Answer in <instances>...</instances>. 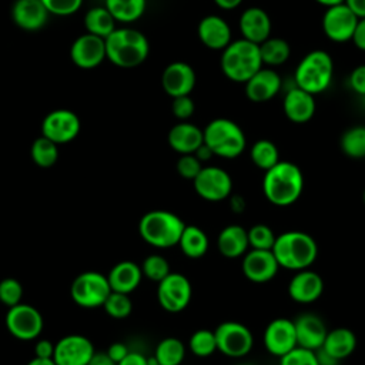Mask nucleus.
Instances as JSON below:
<instances>
[{
  "label": "nucleus",
  "instance_id": "nucleus-12",
  "mask_svg": "<svg viewBox=\"0 0 365 365\" xmlns=\"http://www.w3.org/2000/svg\"><path fill=\"white\" fill-rule=\"evenodd\" d=\"M4 324L7 331L20 341H33L36 339L44 327L43 317L37 308L33 305L20 302L14 307H10Z\"/></svg>",
  "mask_w": 365,
  "mask_h": 365
},
{
  "label": "nucleus",
  "instance_id": "nucleus-55",
  "mask_svg": "<svg viewBox=\"0 0 365 365\" xmlns=\"http://www.w3.org/2000/svg\"><path fill=\"white\" fill-rule=\"evenodd\" d=\"M344 3L358 19L365 17V0H345Z\"/></svg>",
  "mask_w": 365,
  "mask_h": 365
},
{
  "label": "nucleus",
  "instance_id": "nucleus-57",
  "mask_svg": "<svg viewBox=\"0 0 365 365\" xmlns=\"http://www.w3.org/2000/svg\"><path fill=\"white\" fill-rule=\"evenodd\" d=\"M201 163H207L208 160H211L212 157H214V154H212V151L210 150V147L207 145V144H201L194 153H192Z\"/></svg>",
  "mask_w": 365,
  "mask_h": 365
},
{
  "label": "nucleus",
  "instance_id": "nucleus-60",
  "mask_svg": "<svg viewBox=\"0 0 365 365\" xmlns=\"http://www.w3.org/2000/svg\"><path fill=\"white\" fill-rule=\"evenodd\" d=\"M318 4L321 6H325V7H331V6H335V4H341L344 3L345 0H315Z\"/></svg>",
  "mask_w": 365,
  "mask_h": 365
},
{
  "label": "nucleus",
  "instance_id": "nucleus-49",
  "mask_svg": "<svg viewBox=\"0 0 365 365\" xmlns=\"http://www.w3.org/2000/svg\"><path fill=\"white\" fill-rule=\"evenodd\" d=\"M54 344L48 339H38L34 345V356L37 358H53Z\"/></svg>",
  "mask_w": 365,
  "mask_h": 365
},
{
  "label": "nucleus",
  "instance_id": "nucleus-42",
  "mask_svg": "<svg viewBox=\"0 0 365 365\" xmlns=\"http://www.w3.org/2000/svg\"><path fill=\"white\" fill-rule=\"evenodd\" d=\"M250 248L254 250H272L277 235L272 228L267 224H254L250 230H247Z\"/></svg>",
  "mask_w": 365,
  "mask_h": 365
},
{
  "label": "nucleus",
  "instance_id": "nucleus-45",
  "mask_svg": "<svg viewBox=\"0 0 365 365\" xmlns=\"http://www.w3.org/2000/svg\"><path fill=\"white\" fill-rule=\"evenodd\" d=\"M201 168L202 163L194 154H181L175 164V170L180 174V177L190 181H192L197 177Z\"/></svg>",
  "mask_w": 365,
  "mask_h": 365
},
{
  "label": "nucleus",
  "instance_id": "nucleus-21",
  "mask_svg": "<svg viewBox=\"0 0 365 365\" xmlns=\"http://www.w3.org/2000/svg\"><path fill=\"white\" fill-rule=\"evenodd\" d=\"M297 345L309 351H317L322 346L328 328L321 317L314 312H304L294 319Z\"/></svg>",
  "mask_w": 365,
  "mask_h": 365
},
{
  "label": "nucleus",
  "instance_id": "nucleus-64",
  "mask_svg": "<svg viewBox=\"0 0 365 365\" xmlns=\"http://www.w3.org/2000/svg\"><path fill=\"white\" fill-rule=\"evenodd\" d=\"M364 160H365V158H364Z\"/></svg>",
  "mask_w": 365,
  "mask_h": 365
},
{
  "label": "nucleus",
  "instance_id": "nucleus-7",
  "mask_svg": "<svg viewBox=\"0 0 365 365\" xmlns=\"http://www.w3.org/2000/svg\"><path fill=\"white\" fill-rule=\"evenodd\" d=\"M332 77L334 61L325 50H312L305 54L294 73L295 86L314 96L325 91Z\"/></svg>",
  "mask_w": 365,
  "mask_h": 365
},
{
  "label": "nucleus",
  "instance_id": "nucleus-53",
  "mask_svg": "<svg viewBox=\"0 0 365 365\" xmlns=\"http://www.w3.org/2000/svg\"><path fill=\"white\" fill-rule=\"evenodd\" d=\"M227 200H228L231 211L235 212V214H241L245 210V207H247L245 198L242 195H240V194H231Z\"/></svg>",
  "mask_w": 365,
  "mask_h": 365
},
{
  "label": "nucleus",
  "instance_id": "nucleus-43",
  "mask_svg": "<svg viewBox=\"0 0 365 365\" xmlns=\"http://www.w3.org/2000/svg\"><path fill=\"white\" fill-rule=\"evenodd\" d=\"M23 299V285L16 278H4L0 281V302L6 307H14Z\"/></svg>",
  "mask_w": 365,
  "mask_h": 365
},
{
  "label": "nucleus",
  "instance_id": "nucleus-9",
  "mask_svg": "<svg viewBox=\"0 0 365 365\" xmlns=\"http://www.w3.org/2000/svg\"><path fill=\"white\" fill-rule=\"evenodd\" d=\"M217 351L228 358H242L254 346V336L250 328L237 321H224L215 329Z\"/></svg>",
  "mask_w": 365,
  "mask_h": 365
},
{
  "label": "nucleus",
  "instance_id": "nucleus-3",
  "mask_svg": "<svg viewBox=\"0 0 365 365\" xmlns=\"http://www.w3.org/2000/svg\"><path fill=\"white\" fill-rule=\"evenodd\" d=\"M106 58L123 68H133L145 61L150 53L147 37L131 27L115 29L106 38Z\"/></svg>",
  "mask_w": 365,
  "mask_h": 365
},
{
  "label": "nucleus",
  "instance_id": "nucleus-24",
  "mask_svg": "<svg viewBox=\"0 0 365 365\" xmlns=\"http://www.w3.org/2000/svg\"><path fill=\"white\" fill-rule=\"evenodd\" d=\"M197 34L200 41L210 50H224L231 40V27L228 23L217 16L208 14L202 17L197 27Z\"/></svg>",
  "mask_w": 365,
  "mask_h": 365
},
{
  "label": "nucleus",
  "instance_id": "nucleus-52",
  "mask_svg": "<svg viewBox=\"0 0 365 365\" xmlns=\"http://www.w3.org/2000/svg\"><path fill=\"white\" fill-rule=\"evenodd\" d=\"M117 365H150V358H147L141 352L130 351Z\"/></svg>",
  "mask_w": 365,
  "mask_h": 365
},
{
  "label": "nucleus",
  "instance_id": "nucleus-58",
  "mask_svg": "<svg viewBox=\"0 0 365 365\" xmlns=\"http://www.w3.org/2000/svg\"><path fill=\"white\" fill-rule=\"evenodd\" d=\"M214 3L222 10H232L237 9L242 3V0H214Z\"/></svg>",
  "mask_w": 365,
  "mask_h": 365
},
{
  "label": "nucleus",
  "instance_id": "nucleus-50",
  "mask_svg": "<svg viewBox=\"0 0 365 365\" xmlns=\"http://www.w3.org/2000/svg\"><path fill=\"white\" fill-rule=\"evenodd\" d=\"M351 41L355 44L356 48L365 51V17L358 19V23H356V27L354 30Z\"/></svg>",
  "mask_w": 365,
  "mask_h": 365
},
{
  "label": "nucleus",
  "instance_id": "nucleus-13",
  "mask_svg": "<svg viewBox=\"0 0 365 365\" xmlns=\"http://www.w3.org/2000/svg\"><path fill=\"white\" fill-rule=\"evenodd\" d=\"M80 118L76 113L66 108H58L48 113L41 123V135L56 144H66L74 140L80 133Z\"/></svg>",
  "mask_w": 365,
  "mask_h": 365
},
{
  "label": "nucleus",
  "instance_id": "nucleus-30",
  "mask_svg": "<svg viewBox=\"0 0 365 365\" xmlns=\"http://www.w3.org/2000/svg\"><path fill=\"white\" fill-rule=\"evenodd\" d=\"M356 344L358 341L354 331L345 327H338L327 332V336L321 348L325 349L338 361H342L356 349Z\"/></svg>",
  "mask_w": 365,
  "mask_h": 365
},
{
  "label": "nucleus",
  "instance_id": "nucleus-27",
  "mask_svg": "<svg viewBox=\"0 0 365 365\" xmlns=\"http://www.w3.org/2000/svg\"><path fill=\"white\" fill-rule=\"evenodd\" d=\"M167 141L168 145L180 155L192 154L204 143V135L198 125L188 121H180L170 128Z\"/></svg>",
  "mask_w": 365,
  "mask_h": 365
},
{
  "label": "nucleus",
  "instance_id": "nucleus-48",
  "mask_svg": "<svg viewBox=\"0 0 365 365\" xmlns=\"http://www.w3.org/2000/svg\"><path fill=\"white\" fill-rule=\"evenodd\" d=\"M348 83L354 93L358 96H365V64H359L351 71Z\"/></svg>",
  "mask_w": 365,
  "mask_h": 365
},
{
  "label": "nucleus",
  "instance_id": "nucleus-35",
  "mask_svg": "<svg viewBox=\"0 0 365 365\" xmlns=\"http://www.w3.org/2000/svg\"><path fill=\"white\" fill-rule=\"evenodd\" d=\"M147 0H106V9L115 21L131 23L138 20L145 11Z\"/></svg>",
  "mask_w": 365,
  "mask_h": 365
},
{
  "label": "nucleus",
  "instance_id": "nucleus-44",
  "mask_svg": "<svg viewBox=\"0 0 365 365\" xmlns=\"http://www.w3.org/2000/svg\"><path fill=\"white\" fill-rule=\"evenodd\" d=\"M278 365H318L315 351L295 346L288 354L279 358Z\"/></svg>",
  "mask_w": 365,
  "mask_h": 365
},
{
  "label": "nucleus",
  "instance_id": "nucleus-63",
  "mask_svg": "<svg viewBox=\"0 0 365 365\" xmlns=\"http://www.w3.org/2000/svg\"><path fill=\"white\" fill-rule=\"evenodd\" d=\"M362 200H364V204H365V190H364V194H362Z\"/></svg>",
  "mask_w": 365,
  "mask_h": 365
},
{
  "label": "nucleus",
  "instance_id": "nucleus-39",
  "mask_svg": "<svg viewBox=\"0 0 365 365\" xmlns=\"http://www.w3.org/2000/svg\"><path fill=\"white\" fill-rule=\"evenodd\" d=\"M188 349L192 355L198 358H207L217 352V342L214 331L211 329H197L191 334L188 339Z\"/></svg>",
  "mask_w": 365,
  "mask_h": 365
},
{
  "label": "nucleus",
  "instance_id": "nucleus-41",
  "mask_svg": "<svg viewBox=\"0 0 365 365\" xmlns=\"http://www.w3.org/2000/svg\"><path fill=\"white\" fill-rule=\"evenodd\" d=\"M140 267H141L143 277L157 284L171 272L167 258L160 254H150L148 257L144 258Z\"/></svg>",
  "mask_w": 365,
  "mask_h": 365
},
{
  "label": "nucleus",
  "instance_id": "nucleus-4",
  "mask_svg": "<svg viewBox=\"0 0 365 365\" xmlns=\"http://www.w3.org/2000/svg\"><path fill=\"white\" fill-rule=\"evenodd\" d=\"M184 227V221L177 214L167 210H153L140 218L138 232L148 245L167 250L178 244Z\"/></svg>",
  "mask_w": 365,
  "mask_h": 365
},
{
  "label": "nucleus",
  "instance_id": "nucleus-61",
  "mask_svg": "<svg viewBox=\"0 0 365 365\" xmlns=\"http://www.w3.org/2000/svg\"><path fill=\"white\" fill-rule=\"evenodd\" d=\"M150 365H158L153 358H150Z\"/></svg>",
  "mask_w": 365,
  "mask_h": 365
},
{
  "label": "nucleus",
  "instance_id": "nucleus-23",
  "mask_svg": "<svg viewBox=\"0 0 365 365\" xmlns=\"http://www.w3.org/2000/svg\"><path fill=\"white\" fill-rule=\"evenodd\" d=\"M282 110L289 121L295 124L308 123L314 117L317 110L315 96L295 86L285 93Z\"/></svg>",
  "mask_w": 365,
  "mask_h": 365
},
{
  "label": "nucleus",
  "instance_id": "nucleus-14",
  "mask_svg": "<svg viewBox=\"0 0 365 365\" xmlns=\"http://www.w3.org/2000/svg\"><path fill=\"white\" fill-rule=\"evenodd\" d=\"M241 269L248 281L254 284H267L278 274L279 264L271 250L251 248L242 255Z\"/></svg>",
  "mask_w": 365,
  "mask_h": 365
},
{
  "label": "nucleus",
  "instance_id": "nucleus-36",
  "mask_svg": "<svg viewBox=\"0 0 365 365\" xmlns=\"http://www.w3.org/2000/svg\"><path fill=\"white\" fill-rule=\"evenodd\" d=\"M250 158L255 167L267 171L279 161V151L271 140L261 138L252 144L250 150Z\"/></svg>",
  "mask_w": 365,
  "mask_h": 365
},
{
  "label": "nucleus",
  "instance_id": "nucleus-29",
  "mask_svg": "<svg viewBox=\"0 0 365 365\" xmlns=\"http://www.w3.org/2000/svg\"><path fill=\"white\" fill-rule=\"evenodd\" d=\"M111 291L131 294L140 285L143 279L141 267L134 261L117 262L107 275Z\"/></svg>",
  "mask_w": 365,
  "mask_h": 365
},
{
  "label": "nucleus",
  "instance_id": "nucleus-20",
  "mask_svg": "<svg viewBox=\"0 0 365 365\" xmlns=\"http://www.w3.org/2000/svg\"><path fill=\"white\" fill-rule=\"evenodd\" d=\"M73 63L80 68H94L106 58V40L94 34H83L70 48Z\"/></svg>",
  "mask_w": 365,
  "mask_h": 365
},
{
  "label": "nucleus",
  "instance_id": "nucleus-47",
  "mask_svg": "<svg viewBox=\"0 0 365 365\" xmlns=\"http://www.w3.org/2000/svg\"><path fill=\"white\" fill-rule=\"evenodd\" d=\"M171 111H173L174 117L178 118L180 121H187L190 117H192V114L195 111V104H194L192 98L190 97V94L174 97L173 103H171Z\"/></svg>",
  "mask_w": 365,
  "mask_h": 365
},
{
  "label": "nucleus",
  "instance_id": "nucleus-51",
  "mask_svg": "<svg viewBox=\"0 0 365 365\" xmlns=\"http://www.w3.org/2000/svg\"><path fill=\"white\" fill-rule=\"evenodd\" d=\"M128 352H130V351H128L127 345L123 344V342H114V344H111V345L108 346V349H107V355H108L115 364H118Z\"/></svg>",
  "mask_w": 365,
  "mask_h": 365
},
{
  "label": "nucleus",
  "instance_id": "nucleus-28",
  "mask_svg": "<svg viewBox=\"0 0 365 365\" xmlns=\"http://www.w3.org/2000/svg\"><path fill=\"white\" fill-rule=\"evenodd\" d=\"M250 248L247 230L238 224H230L224 227L217 237L218 252L228 258L235 259L242 257Z\"/></svg>",
  "mask_w": 365,
  "mask_h": 365
},
{
  "label": "nucleus",
  "instance_id": "nucleus-34",
  "mask_svg": "<svg viewBox=\"0 0 365 365\" xmlns=\"http://www.w3.org/2000/svg\"><path fill=\"white\" fill-rule=\"evenodd\" d=\"M259 46V54L262 64L268 67H275L284 64L291 56V47L287 40L281 37H268Z\"/></svg>",
  "mask_w": 365,
  "mask_h": 365
},
{
  "label": "nucleus",
  "instance_id": "nucleus-32",
  "mask_svg": "<svg viewBox=\"0 0 365 365\" xmlns=\"http://www.w3.org/2000/svg\"><path fill=\"white\" fill-rule=\"evenodd\" d=\"M84 26L87 33L106 38L115 30V19L104 7H93L84 16Z\"/></svg>",
  "mask_w": 365,
  "mask_h": 365
},
{
  "label": "nucleus",
  "instance_id": "nucleus-26",
  "mask_svg": "<svg viewBox=\"0 0 365 365\" xmlns=\"http://www.w3.org/2000/svg\"><path fill=\"white\" fill-rule=\"evenodd\" d=\"M48 11L41 0H16L11 7L13 21L23 30L41 29L48 17Z\"/></svg>",
  "mask_w": 365,
  "mask_h": 365
},
{
  "label": "nucleus",
  "instance_id": "nucleus-8",
  "mask_svg": "<svg viewBox=\"0 0 365 365\" xmlns=\"http://www.w3.org/2000/svg\"><path fill=\"white\" fill-rule=\"evenodd\" d=\"M111 292L107 275L97 271H86L77 275L70 288L73 301L83 308L103 307L106 298Z\"/></svg>",
  "mask_w": 365,
  "mask_h": 365
},
{
  "label": "nucleus",
  "instance_id": "nucleus-40",
  "mask_svg": "<svg viewBox=\"0 0 365 365\" xmlns=\"http://www.w3.org/2000/svg\"><path fill=\"white\" fill-rule=\"evenodd\" d=\"M104 311L114 319H124L133 311V302L128 294L111 291L103 304Z\"/></svg>",
  "mask_w": 365,
  "mask_h": 365
},
{
  "label": "nucleus",
  "instance_id": "nucleus-59",
  "mask_svg": "<svg viewBox=\"0 0 365 365\" xmlns=\"http://www.w3.org/2000/svg\"><path fill=\"white\" fill-rule=\"evenodd\" d=\"M27 365H57L53 358H37L34 356L31 361H29Z\"/></svg>",
  "mask_w": 365,
  "mask_h": 365
},
{
  "label": "nucleus",
  "instance_id": "nucleus-10",
  "mask_svg": "<svg viewBox=\"0 0 365 365\" xmlns=\"http://www.w3.org/2000/svg\"><path fill=\"white\" fill-rule=\"evenodd\" d=\"M192 297L190 279L180 272H170L157 285V299L160 307L171 314L184 311Z\"/></svg>",
  "mask_w": 365,
  "mask_h": 365
},
{
  "label": "nucleus",
  "instance_id": "nucleus-17",
  "mask_svg": "<svg viewBox=\"0 0 365 365\" xmlns=\"http://www.w3.org/2000/svg\"><path fill=\"white\" fill-rule=\"evenodd\" d=\"M262 344L268 354L281 358L292 351L297 345L294 321L288 318H275L264 329Z\"/></svg>",
  "mask_w": 365,
  "mask_h": 365
},
{
  "label": "nucleus",
  "instance_id": "nucleus-31",
  "mask_svg": "<svg viewBox=\"0 0 365 365\" xmlns=\"http://www.w3.org/2000/svg\"><path fill=\"white\" fill-rule=\"evenodd\" d=\"M181 252L191 259L202 258L210 247L208 235L197 225H185L177 244Z\"/></svg>",
  "mask_w": 365,
  "mask_h": 365
},
{
  "label": "nucleus",
  "instance_id": "nucleus-56",
  "mask_svg": "<svg viewBox=\"0 0 365 365\" xmlns=\"http://www.w3.org/2000/svg\"><path fill=\"white\" fill-rule=\"evenodd\" d=\"M87 365H117V364L107 355V352H94V355L91 356Z\"/></svg>",
  "mask_w": 365,
  "mask_h": 365
},
{
  "label": "nucleus",
  "instance_id": "nucleus-2",
  "mask_svg": "<svg viewBox=\"0 0 365 365\" xmlns=\"http://www.w3.org/2000/svg\"><path fill=\"white\" fill-rule=\"evenodd\" d=\"M271 251L279 268L294 272L309 268L318 257L317 241L304 231H285L277 235Z\"/></svg>",
  "mask_w": 365,
  "mask_h": 365
},
{
  "label": "nucleus",
  "instance_id": "nucleus-11",
  "mask_svg": "<svg viewBox=\"0 0 365 365\" xmlns=\"http://www.w3.org/2000/svg\"><path fill=\"white\" fill-rule=\"evenodd\" d=\"M192 185L197 195L210 202H220L232 194L231 175L217 165H202Z\"/></svg>",
  "mask_w": 365,
  "mask_h": 365
},
{
  "label": "nucleus",
  "instance_id": "nucleus-15",
  "mask_svg": "<svg viewBox=\"0 0 365 365\" xmlns=\"http://www.w3.org/2000/svg\"><path fill=\"white\" fill-rule=\"evenodd\" d=\"M358 17L345 3L327 7L322 16V30L335 43H345L352 38Z\"/></svg>",
  "mask_w": 365,
  "mask_h": 365
},
{
  "label": "nucleus",
  "instance_id": "nucleus-1",
  "mask_svg": "<svg viewBox=\"0 0 365 365\" xmlns=\"http://www.w3.org/2000/svg\"><path fill=\"white\" fill-rule=\"evenodd\" d=\"M302 191L304 174L297 164L279 160L274 167L264 171L262 192L272 205L289 207L299 200Z\"/></svg>",
  "mask_w": 365,
  "mask_h": 365
},
{
  "label": "nucleus",
  "instance_id": "nucleus-6",
  "mask_svg": "<svg viewBox=\"0 0 365 365\" xmlns=\"http://www.w3.org/2000/svg\"><path fill=\"white\" fill-rule=\"evenodd\" d=\"M204 144L220 158L232 160L240 157L247 145L245 133L230 118H214L202 130Z\"/></svg>",
  "mask_w": 365,
  "mask_h": 365
},
{
  "label": "nucleus",
  "instance_id": "nucleus-22",
  "mask_svg": "<svg viewBox=\"0 0 365 365\" xmlns=\"http://www.w3.org/2000/svg\"><path fill=\"white\" fill-rule=\"evenodd\" d=\"M281 84V76L274 68L261 67L244 83L245 96L252 103H265L279 93Z\"/></svg>",
  "mask_w": 365,
  "mask_h": 365
},
{
  "label": "nucleus",
  "instance_id": "nucleus-33",
  "mask_svg": "<svg viewBox=\"0 0 365 365\" xmlns=\"http://www.w3.org/2000/svg\"><path fill=\"white\" fill-rule=\"evenodd\" d=\"M185 358V345L175 336L161 339L154 351L153 359L158 365H181Z\"/></svg>",
  "mask_w": 365,
  "mask_h": 365
},
{
  "label": "nucleus",
  "instance_id": "nucleus-37",
  "mask_svg": "<svg viewBox=\"0 0 365 365\" xmlns=\"http://www.w3.org/2000/svg\"><path fill=\"white\" fill-rule=\"evenodd\" d=\"M339 147L349 158H365V125H354L345 130L341 135Z\"/></svg>",
  "mask_w": 365,
  "mask_h": 365
},
{
  "label": "nucleus",
  "instance_id": "nucleus-18",
  "mask_svg": "<svg viewBox=\"0 0 365 365\" xmlns=\"http://www.w3.org/2000/svg\"><path fill=\"white\" fill-rule=\"evenodd\" d=\"M197 76L194 68L185 61L170 63L161 74V86L170 97L188 96L195 87Z\"/></svg>",
  "mask_w": 365,
  "mask_h": 365
},
{
  "label": "nucleus",
  "instance_id": "nucleus-25",
  "mask_svg": "<svg viewBox=\"0 0 365 365\" xmlns=\"http://www.w3.org/2000/svg\"><path fill=\"white\" fill-rule=\"evenodd\" d=\"M240 31L242 38L261 44L271 36V19L261 7H248L240 16Z\"/></svg>",
  "mask_w": 365,
  "mask_h": 365
},
{
  "label": "nucleus",
  "instance_id": "nucleus-38",
  "mask_svg": "<svg viewBox=\"0 0 365 365\" xmlns=\"http://www.w3.org/2000/svg\"><path fill=\"white\" fill-rule=\"evenodd\" d=\"M31 160L41 168L53 167L58 160V144L41 135L36 138L30 148Z\"/></svg>",
  "mask_w": 365,
  "mask_h": 365
},
{
  "label": "nucleus",
  "instance_id": "nucleus-16",
  "mask_svg": "<svg viewBox=\"0 0 365 365\" xmlns=\"http://www.w3.org/2000/svg\"><path fill=\"white\" fill-rule=\"evenodd\" d=\"M94 352V345L87 336L71 334L54 344L53 359L57 365H87Z\"/></svg>",
  "mask_w": 365,
  "mask_h": 365
},
{
  "label": "nucleus",
  "instance_id": "nucleus-46",
  "mask_svg": "<svg viewBox=\"0 0 365 365\" xmlns=\"http://www.w3.org/2000/svg\"><path fill=\"white\" fill-rule=\"evenodd\" d=\"M43 4L46 6L47 11L51 14H57V16H68L76 13L83 0H41Z\"/></svg>",
  "mask_w": 365,
  "mask_h": 365
},
{
  "label": "nucleus",
  "instance_id": "nucleus-62",
  "mask_svg": "<svg viewBox=\"0 0 365 365\" xmlns=\"http://www.w3.org/2000/svg\"><path fill=\"white\" fill-rule=\"evenodd\" d=\"M234 365H250V364H245V362H238V364H234Z\"/></svg>",
  "mask_w": 365,
  "mask_h": 365
},
{
  "label": "nucleus",
  "instance_id": "nucleus-19",
  "mask_svg": "<svg viewBox=\"0 0 365 365\" xmlns=\"http://www.w3.org/2000/svg\"><path fill=\"white\" fill-rule=\"evenodd\" d=\"M287 291L289 298L297 304H312L324 292V279L309 268L295 271L288 282Z\"/></svg>",
  "mask_w": 365,
  "mask_h": 365
},
{
  "label": "nucleus",
  "instance_id": "nucleus-54",
  "mask_svg": "<svg viewBox=\"0 0 365 365\" xmlns=\"http://www.w3.org/2000/svg\"><path fill=\"white\" fill-rule=\"evenodd\" d=\"M315 356L318 361V365H339L341 361H338L336 358H334L331 354H328L325 349L318 348L315 351Z\"/></svg>",
  "mask_w": 365,
  "mask_h": 365
},
{
  "label": "nucleus",
  "instance_id": "nucleus-5",
  "mask_svg": "<svg viewBox=\"0 0 365 365\" xmlns=\"http://www.w3.org/2000/svg\"><path fill=\"white\" fill-rule=\"evenodd\" d=\"M221 71L234 83H245L264 64L259 54V46L245 38L231 41L221 54Z\"/></svg>",
  "mask_w": 365,
  "mask_h": 365
}]
</instances>
